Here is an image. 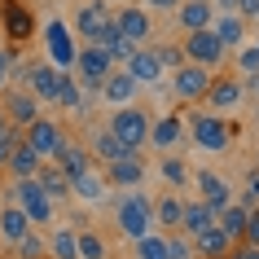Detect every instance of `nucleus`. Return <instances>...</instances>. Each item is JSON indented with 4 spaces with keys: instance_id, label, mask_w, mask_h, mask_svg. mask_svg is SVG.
Segmentation results:
<instances>
[{
    "instance_id": "38",
    "label": "nucleus",
    "mask_w": 259,
    "mask_h": 259,
    "mask_svg": "<svg viewBox=\"0 0 259 259\" xmlns=\"http://www.w3.org/2000/svg\"><path fill=\"white\" fill-rule=\"evenodd\" d=\"M167 259H193V242L185 233H167Z\"/></svg>"
},
{
    "instance_id": "31",
    "label": "nucleus",
    "mask_w": 259,
    "mask_h": 259,
    "mask_svg": "<svg viewBox=\"0 0 259 259\" xmlns=\"http://www.w3.org/2000/svg\"><path fill=\"white\" fill-rule=\"evenodd\" d=\"M180 198L176 193H163V198H158V202H154V224H158V229H167V233H176L180 229Z\"/></svg>"
},
{
    "instance_id": "30",
    "label": "nucleus",
    "mask_w": 259,
    "mask_h": 259,
    "mask_svg": "<svg viewBox=\"0 0 259 259\" xmlns=\"http://www.w3.org/2000/svg\"><path fill=\"white\" fill-rule=\"evenodd\" d=\"M246 215H250V206H246V202H229V206H220V211H215V224L237 242V237L246 233Z\"/></svg>"
},
{
    "instance_id": "44",
    "label": "nucleus",
    "mask_w": 259,
    "mask_h": 259,
    "mask_svg": "<svg viewBox=\"0 0 259 259\" xmlns=\"http://www.w3.org/2000/svg\"><path fill=\"white\" fill-rule=\"evenodd\" d=\"M237 14L242 18H259V0H237Z\"/></svg>"
},
{
    "instance_id": "46",
    "label": "nucleus",
    "mask_w": 259,
    "mask_h": 259,
    "mask_svg": "<svg viewBox=\"0 0 259 259\" xmlns=\"http://www.w3.org/2000/svg\"><path fill=\"white\" fill-rule=\"evenodd\" d=\"M180 0H145V9H176Z\"/></svg>"
},
{
    "instance_id": "43",
    "label": "nucleus",
    "mask_w": 259,
    "mask_h": 259,
    "mask_svg": "<svg viewBox=\"0 0 259 259\" xmlns=\"http://www.w3.org/2000/svg\"><path fill=\"white\" fill-rule=\"evenodd\" d=\"M242 237H246L250 246H259V206L250 211V215H246V233H242Z\"/></svg>"
},
{
    "instance_id": "7",
    "label": "nucleus",
    "mask_w": 259,
    "mask_h": 259,
    "mask_svg": "<svg viewBox=\"0 0 259 259\" xmlns=\"http://www.w3.org/2000/svg\"><path fill=\"white\" fill-rule=\"evenodd\" d=\"M189 141L198 145V150H211V154H220V150H229V141H233V127L220 114H193L189 119Z\"/></svg>"
},
{
    "instance_id": "48",
    "label": "nucleus",
    "mask_w": 259,
    "mask_h": 259,
    "mask_svg": "<svg viewBox=\"0 0 259 259\" xmlns=\"http://www.w3.org/2000/svg\"><path fill=\"white\" fill-rule=\"evenodd\" d=\"M250 83H255V93H259V75H250Z\"/></svg>"
},
{
    "instance_id": "15",
    "label": "nucleus",
    "mask_w": 259,
    "mask_h": 259,
    "mask_svg": "<svg viewBox=\"0 0 259 259\" xmlns=\"http://www.w3.org/2000/svg\"><path fill=\"white\" fill-rule=\"evenodd\" d=\"M106 180L114 189H137L141 180H145V163H141L137 154H123L114 163H106Z\"/></svg>"
},
{
    "instance_id": "39",
    "label": "nucleus",
    "mask_w": 259,
    "mask_h": 259,
    "mask_svg": "<svg viewBox=\"0 0 259 259\" xmlns=\"http://www.w3.org/2000/svg\"><path fill=\"white\" fill-rule=\"evenodd\" d=\"M237 75H259V49H237Z\"/></svg>"
},
{
    "instance_id": "13",
    "label": "nucleus",
    "mask_w": 259,
    "mask_h": 259,
    "mask_svg": "<svg viewBox=\"0 0 259 259\" xmlns=\"http://www.w3.org/2000/svg\"><path fill=\"white\" fill-rule=\"evenodd\" d=\"M123 70H127L141 88H150V83L163 79V62H158V53H154V49H141V44L132 49V57L123 62Z\"/></svg>"
},
{
    "instance_id": "3",
    "label": "nucleus",
    "mask_w": 259,
    "mask_h": 259,
    "mask_svg": "<svg viewBox=\"0 0 259 259\" xmlns=\"http://www.w3.org/2000/svg\"><path fill=\"white\" fill-rule=\"evenodd\" d=\"M14 202L27 211V220L35 224V229H44V224H53V220H57V202L40 189V180H35V176H22L14 185Z\"/></svg>"
},
{
    "instance_id": "37",
    "label": "nucleus",
    "mask_w": 259,
    "mask_h": 259,
    "mask_svg": "<svg viewBox=\"0 0 259 259\" xmlns=\"http://www.w3.org/2000/svg\"><path fill=\"white\" fill-rule=\"evenodd\" d=\"M119 40H123V35H119V27H114V18H110V22H101V27L93 31V40H88V44H97V49H106V53H110Z\"/></svg>"
},
{
    "instance_id": "24",
    "label": "nucleus",
    "mask_w": 259,
    "mask_h": 259,
    "mask_svg": "<svg viewBox=\"0 0 259 259\" xmlns=\"http://www.w3.org/2000/svg\"><path fill=\"white\" fill-rule=\"evenodd\" d=\"M211 224H215V211H211V206L198 198V202H185V206H180V229H176V233H185V237H198V233L211 229Z\"/></svg>"
},
{
    "instance_id": "11",
    "label": "nucleus",
    "mask_w": 259,
    "mask_h": 259,
    "mask_svg": "<svg viewBox=\"0 0 259 259\" xmlns=\"http://www.w3.org/2000/svg\"><path fill=\"white\" fill-rule=\"evenodd\" d=\"M62 141H66V137H62V127H57L53 119H44V114H40V119L27 123V145L40 154V158H53Z\"/></svg>"
},
{
    "instance_id": "50",
    "label": "nucleus",
    "mask_w": 259,
    "mask_h": 259,
    "mask_svg": "<svg viewBox=\"0 0 259 259\" xmlns=\"http://www.w3.org/2000/svg\"><path fill=\"white\" fill-rule=\"evenodd\" d=\"M0 49H5V35H0Z\"/></svg>"
},
{
    "instance_id": "5",
    "label": "nucleus",
    "mask_w": 259,
    "mask_h": 259,
    "mask_svg": "<svg viewBox=\"0 0 259 259\" xmlns=\"http://www.w3.org/2000/svg\"><path fill=\"white\" fill-rule=\"evenodd\" d=\"M110 70H114V62H110L106 49H97V44H79V53H75V66H70V75L88 88V93H97L101 88V79H106Z\"/></svg>"
},
{
    "instance_id": "9",
    "label": "nucleus",
    "mask_w": 259,
    "mask_h": 259,
    "mask_svg": "<svg viewBox=\"0 0 259 259\" xmlns=\"http://www.w3.org/2000/svg\"><path fill=\"white\" fill-rule=\"evenodd\" d=\"M110 18H114L119 35H123V40H132V44H145V40H150V31H154L150 9H141V5H123V9H114Z\"/></svg>"
},
{
    "instance_id": "51",
    "label": "nucleus",
    "mask_w": 259,
    "mask_h": 259,
    "mask_svg": "<svg viewBox=\"0 0 259 259\" xmlns=\"http://www.w3.org/2000/svg\"><path fill=\"white\" fill-rule=\"evenodd\" d=\"M255 49H259V44H255Z\"/></svg>"
},
{
    "instance_id": "16",
    "label": "nucleus",
    "mask_w": 259,
    "mask_h": 259,
    "mask_svg": "<svg viewBox=\"0 0 259 259\" xmlns=\"http://www.w3.org/2000/svg\"><path fill=\"white\" fill-rule=\"evenodd\" d=\"M5 114H9V123L27 127L31 119H40V101H35L31 88H9V93H5Z\"/></svg>"
},
{
    "instance_id": "14",
    "label": "nucleus",
    "mask_w": 259,
    "mask_h": 259,
    "mask_svg": "<svg viewBox=\"0 0 259 259\" xmlns=\"http://www.w3.org/2000/svg\"><path fill=\"white\" fill-rule=\"evenodd\" d=\"M180 137H185V123H180V114H158V119H150V137H145V145L171 154V150L180 145Z\"/></svg>"
},
{
    "instance_id": "41",
    "label": "nucleus",
    "mask_w": 259,
    "mask_h": 259,
    "mask_svg": "<svg viewBox=\"0 0 259 259\" xmlns=\"http://www.w3.org/2000/svg\"><path fill=\"white\" fill-rule=\"evenodd\" d=\"M5 14H9V22H14V35H22V31H31V18H22V9H18L14 0L5 5Z\"/></svg>"
},
{
    "instance_id": "26",
    "label": "nucleus",
    "mask_w": 259,
    "mask_h": 259,
    "mask_svg": "<svg viewBox=\"0 0 259 259\" xmlns=\"http://www.w3.org/2000/svg\"><path fill=\"white\" fill-rule=\"evenodd\" d=\"M88 154H93L97 163H114V158H123V154H132V150H127V145H123V141L114 137L110 127H97V132H93V145H88Z\"/></svg>"
},
{
    "instance_id": "8",
    "label": "nucleus",
    "mask_w": 259,
    "mask_h": 259,
    "mask_svg": "<svg viewBox=\"0 0 259 259\" xmlns=\"http://www.w3.org/2000/svg\"><path fill=\"white\" fill-rule=\"evenodd\" d=\"M211 79H215V75L206 66H198V62H180V66L171 70V88H176L180 101H202L206 88H211Z\"/></svg>"
},
{
    "instance_id": "25",
    "label": "nucleus",
    "mask_w": 259,
    "mask_h": 259,
    "mask_svg": "<svg viewBox=\"0 0 259 259\" xmlns=\"http://www.w3.org/2000/svg\"><path fill=\"white\" fill-rule=\"evenodd\" d=\"M40 154L31 150L27 141H14V150H9V158H5V167H9V171H14V180H22V176H35V171H40Z\"/></svg>"
},
{
    "instance_id": "6",
    "label": "nucleus",
    "mask_w": 259,
    "mask_h": 259,
    "mask_svg": "<svg viewBox=\"0 0 259 259\" xmlns=\"http://www.w3.org/2000/svg\"><path fill=\"white\" fill-rule=\"evenodd\" d=\"M185 62H198V66H206V70H215L220 62H224V44H220V35L211 27H198V31H185Z\"/></svg>"
},
{
    "instance_id": "35",
    "label": "nucleus",
    "mask_w": 259,
    "mask_h": 259,
    "mask_svg": "<svg viewBox=\"0 0 259 259\" xmlns=\"http://www.w3.org/2000/svg\"><path fill=\"white\" fill-rule=\"evenodd\" d=\"M75 237H79V259H106L110 250H106V242H101V237H97V233H75Z\"/></svg>"
},
{
    "instance_id": "47",
    "label": "nucleus",
    "mask_w": 259,
    "mask_h": 259,
    "mask_svg": "<svg viewBox=\"0 0 259 259\" xmlns=\"http://www.w3.org/2000/svg\"><path fill=\"white\" fill-rule=\"evenodd\" d=\"M242 259H259V246H246V250H237Z\"/></svg>"
},
{
    "instance_id": "40",
    "label": "nucleus",
    "mask_w": 259,
    "mask_h": 259,
    "mask_svg": "<svg viewBox=\"0 0 259 259\" xmlns=\"http://www.w3.org/2000/svg\"><path fill=\"white\" fill-rule=\"evenodd\" d=\"M154 53H158L163 70H176L180 62H185V49H180V44H163V49H154Z\"/></svg>"
},
{
    "instance_id": "23",
    "label": "nucleus",
    "mask_w": 259,
    "mask_h": 259,
    "mask_svg": "<svg viewBox=\"0 0 259 259\" xmlns=\"http://www.w3.org/2000/svg\"><path fill=\"white\" fill-rule=\"evenodd\" d=\"M70 193H75V198H83V202H101V198L110 193V180H106V171L88 167V171H79V176L70 180Z\"/></svg>"
},
{
    "instance_id": "10",
    "label": "nucleus",
    "mask_w": 259,
    "mask_h": 259,
    "mask_svg": "<svg viewBox=\"0 0 259 259\" xmlns=\"http://www.w3.org/2000/svg\"><path fill=\"white\" fill-rule=\"evenodd\" d=\"M137 93H141V83L123 66H114L106 79H101V88H97V97H101L106 106H127V101H137Z\"/></svg>"
},
{
    "instance_id": "33",
    "label": "nucleus",
    "mask_w": 259,
    "mask_h": 259,
    "mask_svg": "<svg viewBox=\"0 0 259 259\" xmlns=\"http://www.w3.org/2000/svg\"><path fill=\"white\" fill-rule=\"evenodd\" d=\"M49 255L53 259H79V237H75V229H57L49 237Z\"/></svg>"
},
{
    "instance_id": "20",
    "label": "nucleus",
    "mask_w": 259,
    "mask_h": 259,
    "mask_svg": "<svg viewBox=\"0 0 259 259\" xmlns=\"http://www.w3.org/2000/svg\"><path fill=\"white\" fill-rule=\"evenodd\" d=\"M193 242V255H202V259H224V255H233V237L220 224H211V229H202L198 237H189Z\"/></svg>"
},
{
    "instance_id": "49",
    "label": "nucleus",
    "mask_w": 259,
    "mask_h": 259,
    "mask_svg": "<svg viewBox=\"0 0 259 259\" xmlns=\"http://www.w3.org/2000/svg\"><path fill=\"white\" fill-rule=\"evenodd\" d=\"M224 259H242V255H224Z\"/></svg>"
},
{
    "instance_id": "2",
    "label": "nucleus",
    "mask_w": 259,
    "mask_h": 259,
    "mask_svg": "<svg viewBox=\"0 0 259 259\" xmlns=\"http://www.w3.org/2000/svg\"><path fill=\"white\" fill-rule=\"evenodd\" d=\"M150 119H154V114L145 106L127 101V106H114V114H110V132H114L132 154H141V150H145V137H150Z\"/></svg>"
},
{
    "instance_id": "19",
    "label": "nucleus",
    "mask_w": 259,
    "mask_h": 259,
    "mask_svg": "<svg viewBox=\"0 0 259 259\" xmlns=\"http://www.w3.org/2000/svg\"><path fill=\"white\" fill-rule=\"evenodd\" d=\"M193 185H198V198H202L211 211H220V206H229V202H233L229 180L215 176V171H198V176H193Z\"/></svg>"
},
{
    "instance_id": "21",
    "label": "nucleus",
    "mask_w": 259,
    "mask_h": 259,
    "mask_svg": "<svg viewBox=\"0 0 259 259\" xmlns=\"http://www.w3.org/2000/svg\"><path fill=\"white\" fill-rule=\"evenodd\" d=\"M53 163L66 171V180H75L79 171H88L93 167V154H88V145H75V141H62L57 145V154H53Z\"/></svg>"
},
{
    "instance_id": "45",
    "label": "nucleus",
    "mask_w": 259,
    "mask_h": 259,
    "mask_svg": "<svg viewBox=\"0 0 259 259\" xmlns=\"http://www.w3.org/2000/svg\"><path fill=\"white\" fill-rule=\"evenodd\" d=\"M246 185H250V193H246V206H250V202H259V167L250 171V180H246Z\"/></svg>"
},
{
    "instance_id": "12",
    "label": "nucleus",
    "mask_w": 259,
    "mask_h": 259,
    "mask_svg": "<svg viewBox=\"0 0 259 259\" xmlns=\"http://www.w3.org/2000/svg\"><path fill=\"white\" fill-rule=\"evenodd\" d=\"M62 75H66V70H57L53 62H35V66H27V88L35 93V101H57Z\"/></svg>"
},
{
    "instance_id": "17",
    "label": "nucleus",
    "mask_w": 259,
    "mask_h": 259,
    "mask_svg": "<svg viewBox=\"0 0 259 259\" xmlns=\"http://www.w3.org/2000/svg\"><path fill=\"white\" fill-rule=\"evenodd\" d=\"M242 79H237V75H229V79H211V88H206V106L211 110H220V114H224V110H237L242 106Z\"/></svg>"
},
{
    "instance_id": "1",
    "label": "nucleus",
    "mask_w": 259,
    "mask_h": 259,
    "mask_svg": "<svg viewBox=\"0 0 259 259\" xmlns=\"http://www.w3.org/2000/svg\"><path fill=\"white\" fill-rule=\"evenodd\" d=\"M114 229H119L127 242H137L141 233L154 229V202L141 189H127L119 198V206H114Z\"/></svg>"
},
{
    "instance_id": "27",
    "label": "nucleus",
    "mask_w": 259,
    "mask_h": 259,
    "mask_svg": "<svg viewBox=\"0 0 259 259\" xmlns=\"http://www.w3.org/2000/svg\"><path fill=\"white\" fill-rule=\"evenodd\" d=\"M211 31L220 35L224 49H242V40H246V18H242V14H215Z\"/></svg>"
},
{
    "instance_id": "4",
    "label": "nucleus",
    "mask_w": 259,
    "mask_h": 259,
    "mask_svg": "<svg viewBox=\"0 0 259 259\" xmlns=\"http://www.w3.org/2000/svg\"><path fill=\"white\" fill-rule=\"evenodd\" d=\"M75 53H79L75 31H70L62 18L44 22V62H53L57 70H70V66H75Z\"/></svg>"
},
{
    "instance_id": "18",
    "label": "nucleus",
    "mask_w": 259,
    "mask_h": 259,
    "mask_svg": "<svg viewBox=\"0 0 259 259\" xmlns=\"http://www.w3.org/2000/svg\"><path fill=\"white\" fill-rule=\"evenodd\" d=\"M101 22H110V0H83V5H75V35H83V40H93V31L101 27Z\"/></svg>"
},
{
    "instance_id": "34",
    "label": "nucleus",
    "mask_w": 259,
    "mask_h": 259,
    "mask_svg": "<svg viewBox=\"0 0 259 259\" xmlns=\"http://www.w3.org/2000/svg\"><path fill=\"white\" fill-rule=\"evenodd\" d=\"M14 250H18V259H44V255H49V242H44L35 229H27V233L14 242Z\"/></svg>"
},
{
    "instance_id": "28",
    "label": "nucleus",
    "mask_w": 259,
    "mask_h": 259,
    "mask_svg": "<svg viewBox=\"0 0 259 259\" xmlns=\"http://www.w3.org/2000/svg\"><path fill=\"white\" fill-rule=\"evenodd\" d=\"M35 180H40V189L49 193L53 202L70 193V180H66V171H62V167H57L53 158H44V163H40V171H35Z\"/></svg>"
},
{
    "instance_id": "36",
    "label": "nucleus",
    "mask_w": 259,
    "mask_h": 259,
    "mask_svg": "<svg viewBox=\"0 0 259 259\" xmlns=\"http://www.w3.org/2000/svg\"><path fill=\"white\" fill-rule=\"evenodd\" d=\"M163 180L176 189V185H185V180H189V167L180 163L176 154H163Z\"/></svg>"
},
{
    "instance_id": "42",
    "label": "nucleus",
    "mask_w": 259,
    "mask_h": 259,
    "mask_svg": "<svg viewBox=\"0 0 259 259\" xmlns=\"http://www.w3.org/2000/svg\"><path fill=\"white\" fill-rule=\"evenodd\" d=\"M14 132H9V123H5V119H0V167H5V158H9V150H14Z\"/></svg>"
},
{
    "instance_id": "22",
    "label": "nucleus",
    "mask_w": 259,
    "mask_h": 259,
    "mask_svg": "<svg viewBox=\"0 0 259 259\" xmlns=\"http://www.w3.org/2000/svg\"><path fill=\"white\" fill-rule=\"evenodd\" d=\"M176 22L185 31L211 27V22H215V5H211V0H180V5H176Z\"/></svg>"
},
{
    "instance_id": "29",
    "label": "nucleus",
    "mask_w": 259,
    "mask_h": 259,
    "mask_svg": "<svg viewBox=\"0 0 259 259\" xmlns=\"http://www.w3.org/2000/svg\"><path fill=\"white\" fill-rule=\"evenodd\" d=\"M27 229H35V224L27 220V211H22L18 202H14V206H0V237H5L9 246H14L18 237L27 233Z\"/></svg>"
},
{
    "instance_id": "32",
    "label": "nucleus",
    "mask_w": 259,
    "mask_h": 259,
    "mask_svg": "<svg viewBox=\"0 0 259 259\" xmlns=\"http://www.w3.org/2000/svg\"><path fill=\"white\" fill-rule=\"evenodd\" d=\"M132 255L137 259H167V233H141L137 242H132Z\"/></svg>"
}]
</instances>
